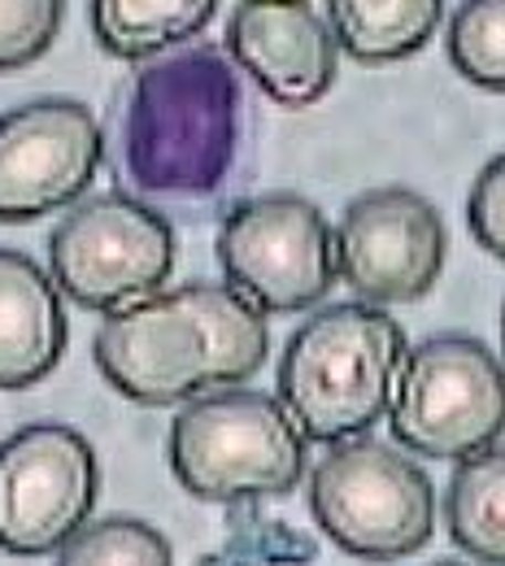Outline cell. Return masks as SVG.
I'll return each instance as SVG.
<instances>
[{
  "instance_id": "obj_18",
  "label": "cell",
  "mask_w": 505,
  "mask_h": 566,
  "mask_svg": "<svg viewBox=\"0 0 505 566\" xmlns=\"http://www.w3.org/2000/svg\"><path fill=\"white\" fill-rule=\"evenodd\" d=\"M57 566H175L170 541L145 518H101L71 536L57 554Z\"/></svg>"
},
{
  "instance_id": "obj_10",
  "label": "cell",
  "mask_w": 505,
  "mask_h": 566,
  "mask_svg": "<svg viewBox=\"0 0 505 566\" xmlns=\"http://www.w3.org/2000/svg\"><path fill=\"white\" fill-rule=\"evenodd\" d=\"M444 266V222L414 188H375L336 222V275L361 305H401L432 292Z\"/></svg>"
},
{
  "instance_id": "obj_6",
  "label": "cell",
  "mask_w": 505,
  "mask_h": 566,
  "mask_svg": "<svg viewBox=\"0 0 505 566\" xmlns=\"http://www.w3.org/2000/svg\"><path fill=\"white\" fill-rule=\"evenodd\" d=\"M388 419L397 444L435 462H466L505 431V366L475 336H432L401 361Z\"/></svg>"
},
{
  "instance_id": "obj_2",
  "label": "cell",
  "mask_w": 505,
  "mask_h": 566,
  "mask_svg": "<svg viewBox=\"0 0 505 566\" xmlns=\"http://www.w3.org/2000/svg\"><path fill=\"white\" fill-rule=\"evenodd\" d=\"M410 354L392 314L345 301L305 318L280 361V406L305 440L345 444L388 415Z\"/></svg>"
},
{
  "instance_id": "obj_8",
  "label": "cell",
  "mask_w": 505,
  "mask_h": 566,
  "mask_svg": "<svg viewBox=\"0 0 505 566\" xmlns=\"http://www.w3.org/2000/svg\"><path fill=\"white\" fill-rule=\"evenodd\" d=\"M218 266L227 287L257 314H296L318 305L336 275V235L305 197H249L222 218Z\"/></svg>"
},
{
  "instance_id": "obj_9",
  "label": "cell",
  "mask_w": 505,
  "mask_h": 566,
  "mask_svg": "<svg viewBox=\"0 0 505 566\" xmlns=\"http://www.w3.org/2000/svg\"><path fill=\"white\" fill-rule=\"evenodd\" d=\"M96 453L66 423H27L0 444V549L40 558L87 527Z\"/></svg>"
},
{
  "instance_id": "obj_12",
  "label": "cell",
  "mask_w": 505,
  "mask_h": 566,
  "mask_svg": "<svg viewBox=\"0 0 505 566\" xmlns=\"http://www.w3.org/2000/svg\"><path fill=\"white\" fill-rule=\"evenodd\" d=\"M227 49L288 109L323 101L336 83L340 44L318 4H240L227 22Z\"/></svg>"
},
{
  "instance_id": "obj_3",
  "label": "cell",
  "mask_w": 505,
  "mask_h": 566,
  "mask_svg": "<svg viewBox=\"0 0 505 566\" xmlns=\"http://www.w3.org/2000/svg\"><path fill=\"white\" fill-rule=\"evenodd\" d=\"M240 87L214 49L140 71L127 109V170L148 192H214L235 157Z\"/></svg>"
},
{
  "instance_id": "obj_15",
  "label": "cell",
  "mask_w": 505,
  "mask_h": 566,
  "mask_svg": "<svg viewBox=\"0 0 505 566\" xmlns=\"http://www.w3.org/2000/svg\"><path fill=\"white\" fill-rule=\"evenodd\" d=\"M214 0H96L92 27L105 53L145 62L152 53L183 49L214 22Z\"/></svg>"
},
{
  "instance_id": "obj_5",
  "label": "cell",
  "mask_w": 505,
  "mask_h": 566,
  "mask_svg": "<svg viewBox=\"0 0 505 566\" xmlns=\"http://www.w3.org/2000/svg\"><path fill=\"white\" fill-rule=\"evenodd\" d=\"M323 536L366 563H397L432 541L435 489L423 467L379 440L336 444L309 475Z\"/></svg>"
},
{
  "instance_id": "obj_19",
  "label": "cell",
  "mask_w": 505,
  "mask_h": 566,
  "mask_svg": "<svg viewBox=\"0 0 505 566\" xmlns=\"http://www.w3.org/2000/svg\"><path fill=\"white\" fill-rule=\"evenodd\" d=\"M62 13L57 0H0V71L40 62L62 31Z\"/></svg>"
},
{
  "instance_id": "obj_1",
  "label": "cell",
  "mask_w": 505,
  "mask_h": 566,
  "mask_svg": "<svg viewBox=\"0 0 505 566\" xmlns=\"http://www.w3.org/2000/svg\"><path fill=\"white\" fill-rule=\"evenodd\" d=\"M271 354L266 314L227 283H183L105 314L92 357L136 406H179L240 388Z\"/></svg>"
},
{
  "instance_id": "obj_16",
  "label": "cell",
  "mask_w": 505,
  "mask_h": 566,
  "mask_svg": "<svg viewBox=\"0 0 505 566\" xmlns=\"http://www.w3.org/2000/svg\"><path fill=\"white\" fill-rule=\"evenodd\" d=\"M453 545L484 566H505V444L466 458L444 493Z\"/></svg>"
},
{
  "instance_id": "obj_22",
  "label": "cell",
  "mask_w": 505,
  "mask_h": 566,
  "mask_svg": "<svg viewBox=\"0 0 505 566\" xmlns=\"http://www.w3.org/2000/svg\"><path fill=\"white\" fill-rule=\"evenodd\" d=\"M435 566H462V563H435Z\"/></svg>"
},
{
  "instance_id": "obj_14",
  "label": "cell",
  "mask_w": 505,
  "mask_h": 566,
  "mask_svg": "<svg viewBox=\"0 0 505 566\" xmlns=\"http://www.w3.org/2000/svg\"><path fill=\"white\" fill-rule=\"evenodd\" d=\"M444 4L435 0H336L327 4V22L336 44L366 66L414 57L435 35Z\"/></svg>"
},
{
  "instance_id": "obj_17",
  "label": "cell",
  "mask_w": 505,
  "mask_h": 566,
  "mask_svg": "<svg viewBox=\"0 0 505 566\" xmlns=\"http://www.w3.org/2000/svg\"><path fill=\"white\" fill-rule=\"evenodd\" d=\"M449 62L466 83L505 92V0H466L449 13Z\"/></svg>"
},
{
  "instance_id": "obj_4",
  "label": "cell",
  "mask_w": 505,
  "mask_h": 566,
  "mask_svg": "<svg viewBox=\"0 0 505 566\" xmlns=\"http://www.w3.org/2000/svg\"><path fill=\"white\" fill-rule=\"evenodd\" d=\"M170 471L210 505L284 496L305 471V436L280 397L257 388H218L175 415Z\"/></svg>"
},
{
  "instance_id": "obj_7",
  "label": "cell",
  "mask_w": 505,
  "mask_h": 566,
  "mask_svg": "<svg viewBox=\"0 0 505 566\" xmlns=\"http://www.w3.org/2000/svg\"><path fill=\"white\" fill-rule=\"evenodd\" d=\"M49 271L78 310L114 314L166 287L175 271V231L136 197H87L53 227Z\"/></svg>"
},
{
  "instance_id": "obj_21",
  "label": "cell",
  "mask_w": 505,
  "mask_h": 566,
  "mask_svg": "<svg viewBox=\"0 0 505 566\" xmlns=\"http://www.w3.org/2000/svg\"><path fill=\"white\" fill-rule=\"evenodd\" d=\"M502 349H505V310H502Z\"/></svg>"
},
{
  "instance_id": "obj_20",
  "label": "cell",
  "mask_w": 505,
  "mask_h": 566,
  "mask_svg": "<svg viewBox=\"0 0 505 566\" xmlns=\"http://www.w3.org/2000/svg\"><path fill=\"white\" fill-rule=\"evenodd\" d=\"M466 222L471 235L480 240V249H488L493 258L505 262V153H497L471 184V201H466Z\"/></svg>"
},
{
  "instance_id": "obj_11",
  "label": "cell",
  "mask_w": 505,
  "mask_h": 566,
  "mask_svg": "<svg viewBox=\"0 0 505 566\" xmlns=\"http://www.w3.org/2000/svg\"><path fill=\"white\" fill-rule=\"evenodd\" d=\"M105 136L96 114L71 101H31L0 118V222H31L78 206L101 170Z\"/></svg>"
},
{
  "instance_id": "obj_13",
  "label": "cell",
  "mask_w": 505,
  "mask_h": 566,
  "mask_svg": "<svg viewBox=\"0 0 505 566\" xmlns=\"http://www.w3.org/2000/svg\"><path fill=\"white\" fill-rule=\"evenodd\" d=\"M66 354L62 292L44 266L18 249H0V392L40 384Z\"/></svg>"
}]
</instances>
